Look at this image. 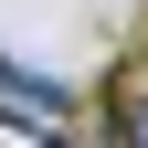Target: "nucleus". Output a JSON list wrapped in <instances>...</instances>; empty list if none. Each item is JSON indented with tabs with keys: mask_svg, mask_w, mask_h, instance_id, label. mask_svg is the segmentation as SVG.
I'll return each instance as SVG.
<instances>
[{
	"mask_svg": "<svg viewBox=\"0 0 148 148\" xmlns=\"http://www.w3.org/2000/svg\"><path fill=\"white\" fill-rule=\"evenodd\" d=\"M95 127L116 148H148V64H116L106 74V106H95Z\"/></svg>",
	"mask_w": 148,
	"mask_h": 148,
	"instance_id": "obj_1",
	"label": "nucleus"
}]
</instances>
